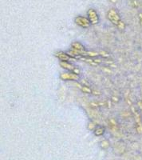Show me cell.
Wrapping results in <instances>:
<instances>
[{"label":"cell","instance_id":"obj_1","mask_svg":"<svg viewBox=\"0 0 142 160\" xmlns=\"http://www.w3.org/2000/svg\"><path fill=\"white\" fill-rule=\"evenodd\" d=\"M107 18L113 25L117 26V27L120 23L121 21V18L119 13L117 12V10L113 9V8L109 10V11L107 12Z\"/></svg>","mask_w":142,"mask_h":160},{"label":"cell","instance_id":"obj_2","mask_svg":"<svg viewBox=\"0 0 142 160\" xmlns=\"http://www.w3.org/2000/svg\"><path fill=\"white\" fill-rule=\"evenodd\" d=\"M74 22L78 27H80L82 28H85V29L86 28H89L92 25L89 19L88 18V17L81 16V15L75 17Z\"/></svg>","mask_w":142,"mask_h":160},{"label":"cell","instance_id":"obj_3","mask_svg":"<svg viewBox=\"0 0 142 160\" xmlns=\"http://www.w3.org/2000/svg\"><path fill=\"white\" fill-rule=\"evenodd\" d=\"M60 78L63 81H78L79 75L73 71H66L61 74Z\"/></svg>","mask_w":142,"mask_h":160},{"label":"cell","instance_id":"obj_4","mask_svg":"<svg viewBox=\"0 0 142 160\" xmlns=\"http://www.w3.org/2000/svg\"><path fill=\"white\" fill-rule=\"evenodd\" d=\"M87 17L92 25H97L99 22V15L93 8H89L87 11Z\"/></svg>","mask_w":142,"mask_h":160},{"label":"cell","instance_id":"obj_5","mask_svg":"<svg viewBox=\"0 0 142 160\" xmlns=\"http://www.w3.org/2000/svg\"><path fill=\"white\" fill-rule=\"evenodd\" d=\"M71 49L79 53L82 56H85V54L86 52V48L80 42H78V41H75L71 43Z\"/></svg>","mask_w":142,"mask_h":160},{"label":"cell","instance_id":"obj_6","mask_svg":"<svg viewBox=\"0 0 142 160\" xmlns=\"http://www.w3.org/2000/svg\"><path fill=\"white\" fill-rule=\"evenodd\" d=\"M59 64H60L61 68H63L64 70H66L67 71H73V72H74L75 69H76V68L73 64L69 62H66V61H60Z\"/></svg>","mask_w":142,"mask_h":160},{"label":"cell","instance_id":"obj_7","mask_svg":"<svg viewBox=\"0 0 142 160\" xmlns=\"http://www.w3.org/2000/svg\"><path fill=\"white\" fill-rule=\"evenodd\" d=\"M54 55L60 61H66V62H69V60L70 59V56L68 55L67 52H64V51H58V52L55 53Z\"/></svg>","mask_w":142,"mask_h":160},{"label":"cell","instance_id":"obj_8","mask_svg":"<svg viewBox=\"0 0 142 160\" xmlns=\"http://www.w3.org/2000/svg\"><path fill=\"white\" fill-rule=\"evenodd\" d=\"M105 132H106V128L102 126H97L93 130V134L96 136H102L105 134Z\"/></svg>","mask_w":142,"mask_h":160},{"label":"cell","instance_id":"obj_9","mask_svg":"<svg viewBox=\"0 0 142 160\" xmlns=\"http://www.w3.org/2000/svg\"><path fill=\"white\" fill-rule=\"evenodd\" d=\"M98 56H100L99 52H96V51H86V54H85V56L83 57H88V58H94Z\"/></svg>","mask_w":142,"mask_h":160},{"label":"cell","instance_id":"obj_10","mask_svg":"<svg viewBox=\"0 0 142 160\" xmlns=\"http://www.w3.org/2000/svg\"><path fill=\"white\" fill-rule=\"evenodd\" d=\"M67 54L70 56V58H82V55H80L79 53H78L77 51H73V50L71 49L70 51H67Z\"/></svg>","mask_w":142,"mask_h":160},{"label":"cell","instance_id":"obj_11","mask_svg":"<svg viewBox=\"0 0 142 160\" xmlns=\"http://www.w3.org/2000/svg\"><path fill=\"white\" fill-rule=\"evenodd\" d=\"M81 90H82V92L86 93V94H92V91H93V90L89 88V86L86 85L81 86Z\"/></svg>","mask_w":142,"mask_h":160},{"label":"cell","instance_id":"obj_12","mask_svg":"<svg viewBox=\"0 0 142 160\" xmlns=\"http://www.w3.org/2000/svg\"><path fill=\"white\" fill-rule=\"evenodd\" d=\"M101 148H103V149H107L109 147V142H108L107 140H103L101 142Z\"/></svg>","mask_w":142,"mask_h":160},{"label":"cell","instance_id":"obj_13","mask_svg":"<svg viewBox=\"0 0 142 160\" xmlns=\"http://www.w3.org/2000/svg\"><path fill=\"white\" fill-rule=\"evenodd\" d=\"M97 126L95 125L94 122H89V123H88V129L90 130V131H93V130L96 128Z\"/></svg>","mask_w":142,"mask_h":160},{"label":"cell","instance_id":"obj_14","mask_svg":"<svg viewBox=\"0 0 142 160\" xmlns=\"http://www.w3.org/2000/svg\"><path fill=\"white\" fill-rule=\"evenodd\" d=\"M117 28H118V29L121 30V31H123V30H125V23L124 22L121 21L120 23L117 26Z\"/></svg>","mask_w":142,"mask_h":160},{"label":"cell","instance_id":"obj_15","mask_svg":"<svg viewBox=\"0 0 142 160\" xmlns=\"http://www.w3.org/2000/svg\"><path fill=\"white\" fill-rule=\"evenodd\" d=\"M99 54H100V56H102L103 58H109V54L106 52V51H100Z\"/></svg>","mask_w":142,"mask_h":160},{"label":"cell","instance_id":"obj_16","mask_svg":"<svg viewBox=\"0 0 142 160\" xmlns=\"http://www.w3.org/2000/svg\"><path fill=\"white\" fill-rule=\"evenodd\" d=\"M139 18H140V26H141L142 28V13H140V14H139Z\"/></svg>","mask_w":142,"mask_h":160},{"label":"cell","instance_id":"obj_17","mask_svg":"<svg viewBox=\"0 0 142 160\" xmlns=\"http://www.w3.org/2000/svg\"><path fill=\"white\" fill-rule=\"evenodd\" d=\"M112 2H113V3H115V2H117V0H110Z\"/></svg>","mask_w":142,"mask_h":160},{"label":"cell","instance_id":"obj_18","mask_svg":"<svg viewBox=\"0 0 142 160\" xmlns=\"http://www.w3.org/2000/svg\"><path fill=\"white\" fill-rule=\"evenodd\" d=\"M130 1H131V2H132V1H134V0H130Z\"/></svg>","mask_w":142,"mask_h":160}]
</instances>
